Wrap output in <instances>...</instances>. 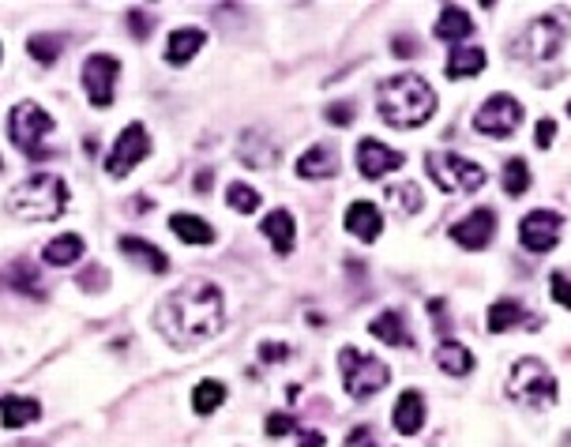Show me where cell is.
Here are the masks:
<instances>
[{
    "label": "cell",
    "instance_id": "obj_1",
    "mask_svg": "<svg viewBox=\"0 0 571 447\" xmlns=\"http://www.w3.org/2000/svg\"><path fill=\"white\" fill-rule=\"evenodd\" d=\"M222 320H226V301H222V290L207 278H192L185 286H177L158 305V331L177 350L215 339L222 331Z\"/></svg>",
    "mask_w": 571,
    "mask_h": 447
},
{
    "label": "cell",
    "instance_id": "obj_2",
    "mask_svg": "<svg viewBox=\"0 0 571 447\" xmlns=\"http://www.w3.org/2000/svg\"><path fill=\"white\" fill-rule=\"evenodd\" d=\"M376 109L391 128H421L436 113V91L421 76H391L376 87Z\"/></svg>",
    "mask_w": 571,
    "mask_h": 447
},
{
    "label": "cell",
    "instance_id": "obj_3",
    "mask_svg": "<svg viewBox=\"0 0 571 447\" xmlns=\"http://www.w3.org/2000/svg\"><path fill=\"white\" fill-rule=\"evenodd\" d=\"M8 211L23 222H53L68 211V185L57 173H31L8 192Z\"/></svg>",
    "mask_w": 571,
    "mask_h": 447
},
{
    "label": "cell",
    "instance_id": "obj_4",
    "mask_svg": "<svg viewBox=\"0 0 571 447\" xmlns=\"http://www.w3.org/2000/svg\"><path fill=\"white\" fill-rule=\"evenodd\" d=\"M508 399L519 402L523 410H534V414H541V410L556 406V399H560V387H556V376L549 372V365H545V361H538V357H523V361H515V365H511Z\"/></svg>",
    "mask_w": 571,
    "mask_h": 447
},
{
    "label": "cell",
    "instance_id": "obj_5",
    "mask_svg": "<svg viewBox=\"0 0 571 447\" xmlns=\"http://www.w3.org/2000/svg\"><path fill=\"white\" fill-rule=\"evenodd\" d=\"M339 372L350 399H372L391 380V369H387L384 361L372 354H361L357 346H342L339 350Z\"/></svg>",
    "mask_w": 571,
    "mask_h": 447
},
{
    "label": "cell",
    "instance_id": "obj_6",
    "mask_svg": "<svg viewBox=\"0 0 571 447\" xmlns=\"http://www.w3.org/2000/svg\"><path fill=\"white\" fill-rule=\"evenodd\" d=\"M425 170H429V177H433V185L440 188V192H478L485 181H489V173L481 170L478 162H470V158L455 155V151H429L425 155Z\"/></svg>",
    "mask_w": 571,
    "mask_h": 447
},
{
    "label": "cell",
    "instance_id": "obj_7",
    "mask_svg": "<svg viewBox=\"0 0 571 447\" xmlns=\"http://www.w3.org/2000/svg\"><path fill=\"white\" fill-rule=\"evenodd\" d=\"M53 132V117L38 102H19L8 113V136L27 158H42L46 155V139Z\"/></svg>",
    "mask_w": 571,
    "mask_h": 447
},
{
    "label": "cell",
    "instance_id": "obj_8",
    "mask_svg": "<svg viewBox=\"0 0 571 447\" xmlns=\"http://www.w3.org/2000/svg\"><path fill=\"white\" fill-rule=\"evenodd\" d=\"M564 42H568V27L556 16H541L534 23H526L523 38H519V57H526V61L534 64L553 61L556 53L564 49Z\"/></svg>",
    "mask_w": 571,
    "mask_h": 447
},
{
    "label": "cell",
    "instance_id": "obj_9",
    "mask_svg": "<svg viewBox=\"0 0 571 447\" xmlns=\"http://www.w3.org/2000/svg\"><path fill=\"white\" fill-rule=\"evenodd\" d=\"M147 155H151V136H147V128H143L139 121L128 124L121 136L113 139V147H109L106 173L109 177H128V173L136 170Z\"/></svg>",
    "mask_w": 571,
    "mask_h": 447
},
{
    "label": "cell",
    "instance_id": "obj_10",
    "mask_svg": "<svg viewBox=\"0 0 571 447\" xmlns=\"http://www.w3.org/2000/svg\"><path fill=\"white\" fill-rule=\"evenodd\" d=\"M519 124H523V106H519V98H511V94L485 98V106L474 113V128H478L481 136H493V139H508Z\"/></svg>",
    "mask_w": 571,
    "mask_h": 447
},
{
    "label": "cell",
    "instance_id": "obj_11",
    "mask_svg": "<svg viewBox=\"0 0 571 447\" xmlns=\"http://www.w3.org/2000/svg\"><path fill=\"white\" fill-rule=\"evenodd\" d=\"M117 76H121V64L117 57H109V53H91L87 61H83V91L91 98V106L106 109L113 106V94H117Z\"/></svg>",
    "mask_w": 571,
    "mask_h": 447
},
{
    "label": "cell",
    "instance_id": "obj_12",
    "mask_svg": "<svg viewBox=\"0 0 571 447\" xmlns=\"http://www.w3.org/2000/svg\"><path fill=\"white\" fill-rule=\"evenodd\" d=\"M402 166H406V155L395 151V147H387V143H380V139L365 136L357 143V170H361L365 181H380V177L402 170Z\"/></svg>",
    "mask_w": 571,
    "mask_h": 447
},
{
    "label": "cell",
    "instance_id": "obj_13",
    "mask_svg": "<svg viewBox=\"0 0 571 447\" xmlns=\"http://www.w3.org/2000/svg\"><path fill=\"white\" fill-rule=\"evenodd\" d=\"M560 230H564V218L556 211H530L519 222V241L526 252H549L560 241Z\"/></svg>",
    "mask_w": 571,
    "mask_h": 447
},
{
    "label": "cell",
    "instance_id": "obj_14",
    "mask_svg": "<svg viewBox=\"0 0 571 447\" xmlns=\"http://www.w3.org/2000/svg\"><path fill=\"white\" fill-rule=\"evenodd\" d=\"M496 233V211L493 207H478L474 215H466L463 222H455L451 226V241L466 252H481V248H489Z\"/></svg>",
    "mask_w": 571,
    "mask_h": 447
},
{
    "label": "cell",
    "instance_id": "obj_15",
    "mask_svg": "<svg viewBox=\"0 0 571 447\" xmlns=\"http://www.w3.org/2000/svg\"><path fill=\"white\" fill-rule=\"evenodd\" d=\"M530 327V331H538L541 320L534 312H526L515 297H500L496 305H489V335H504V331H515V327Z\"/></svg>",
    "mask_w": 571,
    "mask_h": 447
},
{
    "label": "cell",
    "instance_id": "obj_16",
    "mask_svg": "<svg viewBox=\"0 0 571 447\" xmlns=\"http://www.w3.org/2000/svg\"><path fill=\"white\" fill-rule=\"evenodd\" d=\"M260 233L271 241V248H275L278 256H290L297 245V222L294 215L286 211V207H278V211H271V215L260 222Z\"/></svg>",
    "mask_w": 571,
    "mask_h": 447
},
{
    "label": "cell",
    "instance_id": "obj_17",
    "mask_svg": "<svg viewBox=\"0 0 571 447\" xmlns=\"http://www.w3.org/2000/svg\"><path fill=\"white\" fill-rule=\"evenodd\" d=\"M339 173V151L331 147V143H316L309 147L305 155L297 158V177H305V181H327V177H335Z\"/></svg>",
    "mask_w": 571,
    "mask_h": 447
},
{
    "label": "cell",
    "instance_id": "obj_18",
    "mask_svg": "<svg viewBox=\"0 0 571 447\" xmlns=\"http://www.w3.org/2000/svg\"><path fill=\"white\" fill-rule=\"evenodd\" d=\"M391 425L399 436H417L425 429V399L421 391H402L395 399V414H391Z\"/></svg>",
    "mask_w": 571,
    "mask_h": 447
},
{
    "label": "cell",
    "instance_id": "obj_19",
    "mask_svg": "<svg viewBox=\"0 0 571 447\" xmlns=\"http://www.w3.org/2000/svg\"><path fill=\"white\" fill-rule=\"evenodd\" d=\"M346 230L354 233L357 241H376L380 230H384V215H380V207H376L372 200L350 203V211H346Z\"/></svg>",
    "mask_w": 571,
    "mask_h": 447
},
{
    "label": "cell",
    "instance_id": "obj_20",
    "mask_svg": "<svg viewBox=\"0 0 571 447\" xmlns=\"http://www.w3.org/2000/svg\"><path fill=\"white\" fill-rule=\"evenodd\" d=\"M42 417V402L23 399V395H4L0 399V425L4 429H27Z\"/></svg>",
    "mask_w": 571,
    "mask_h": 447
},
{
    "label": "cell",
    "instance_id": "obj_21",
    "mask_svg": "<svg viewBox=\"0 0 571 447\" xmlns=\"http://www.w3.org/2000/svg\"><path fill=\"white\" fill-rule=\"evenodd\" d=\"M436 38L440 42H448V46H459V42H466L470 34H474V23H470V16H466V8H459V4H448L440 16H436Z\"/></svg>",
    "mask_w": 571,
    "mask_h": 447
},
{
    "label": "cell",
    "instance_id": "obj_22",
    "mask_svg": "<svg viewBox=\"0 0 571 447\" xmlns=\"http://www.w3.org/2000/svg\"><path fill=\"white\" fill-rule=\"evenodd\" d=\"M121 252L128 260L143 263L151 275H166V271H170V256H166L162 248L151 245V241H143V237H121Z\"/></svg>",
    "mask_w": 571,
    "mask_h": 447
},
{
    "label": "cell",
    "instance_id": "obj_23",
    "mask_svg": "<svg viewBox=\"0 0 571 447\" xmlns=\"http://www.w3.org/2000/svg\"><path fill=\"white\" fill-rule=\"evenodd\" d=\"M203 42H207V34H203L200 27H181V31H173L170 42H166V61L181 68V64H188L196 53H200Z\"/></svg>",
    "mask_w": 571,
    "mask_h": 447
},
{
    "label": "cell",
    "instance_id": "obj_24",
    "mask_svg": "<svg viewBox=\"0 0 571 447\" xmlns=\"http://www.w3.org/2000/svg\"><path fill=\"white\" fill-rule=\"evenodd\" d=\"M369 335L376 342H384V346H414V339H410V331H406V324H402L399 312H380L376 320L369 324Z\"/></svg>",
    "mask_w": 571,
    "mask_h": 447
},
{
    "label": "cell",
    "instance_id": "obj_25",
    "mask_svg": "<svg viewBox=\"0 0 571 447\" xmlns=\"http://www.w3.org/2000/svg\"><path fill=\"white\" fill-rule=\"evenodd\" d=\"M436 365L448 372V376H470L474 372V354L466 350L463 342L444 339L436 346Z\"/></svg>",
    "mask_w": 571,
    "mask_h": 447
},
{
    "label": "cell",
    "instance_id": "obj_26",
    "mask_svg": "<svg viewBox=\"0 0 571 447\" xmlns=\"http://www.w3.org/2000/svg\"><path fill=\"white\" fill-rule=\"evenodd\" d=\"M448 79H466V76H481L485 72V49L478 46H455L448 57Z\"/></svg>",
    "mask_w": 571,
    "mask_h": 447
},
{
    "label": "cell",
    "instance_id": "obj_27",
    "mask_svg": "<svg viewBox=\"0 0 571 447\" xmlns=\"http://www.w3.org/2000/svg\"><path fill=\"white\" fill-rule=\"evenodd\" d=\"M170 230L177 233L185 245H215V230H211V222H203V218H196V215H173Z\"/></svg>",
    "mask_w": 571,
    "mask_h": 447
},
{
    "label": "cell",
    "instance_id": "obj_28",
    "mask_svg": "<svg viewBox=\"0 0 571 447\" xmlns=\"http://www.w3.org/2000/svg\"><path fill=\"white\" fill-rule=\"evenodd\" d=\"M46 263H53V267H72V263H79V256H83V237L79 233H61V237H53L46 245Z\"/></svg>",
    "mask_w": 571,
    "mask_h": 447
},
{
    "label": "cell",
    "instance_id": "obj_29",
    "mask_svg": "<svg viewBox=\"0 0 571 447\" xmlns=\"http://www.w3.org/2000/svg\"><path fill=\"white\" fill-rule=\"evenodd\" d=\"M222 402H226V384H218V380H200L192 391V410L200 417L215 414Z\"/></svg>",
    "mask_w": 571,
    "mask_h": 447
},
{
    "label": "cell",
    "instance_id": "obj_30",
    "mask_svg": "<svg viewBox=\"0 0 571 447\" xmlns=\"http://www.w3.org/2000/svg\"><path fill=\"white\" fill-rule=\"evenodd\" d=\"M387 203L399 211V215H417L421 211V188L414 181H402V185H391L387 188Z\"/></svg>",
    "mask_w": 571,
    "mask_h": 447
},
{
    "label": "cell",
    "instance_id": "obj_31",
    "mask_svg": "<svg viewBox=\"0 0 571 447\" xmlns=\"http://www.w3.org/2000/svg\"><path fill=\"white\" fill-rule=\"evenodd\" d=\"M500 185H504L508 196H523L526 188H530V166H526V158H508V162H504Z\"/></svg>",
    "mask_w": 571,
    "mask_h": 447
},
{
    "label": "cell",
    "instance_id": "obj_32",
    "mask_svg": "<svg viewBox=\"0 0 571 447\" xmlns=\"http://www.w3.org/2000/svg\"><path fill=\"white\" fill-rule=\"evenodd\" d=\"M226 203H230L237 215H256V207H260V192L252 185H245V181H233L230 188H226Z\"/></svg>",
    "mask_w": 571,
    "mask_h": 447
},
{
    "label": "cell",
    "instance_id": "obj_33",
    "mask_svg": "<svg viewBox=\"0 0 571 447\" xmlns=\"http://www.w3.org/2000/svg\"><path fill=\"white\" fill-rule=\"evenodd\" d=\"M12 286H16L19 293H31V297H46L42 282H38V267L27 260H19L16 267H12Z\"/></svg>",
    "mask_w": 571,
    "mask_h": 447
},
{
    "label": "cell",
    "instance_id": "obj_34",
    "mask_svg": "<svg viewBox=\"0 0 571 447\" xmlns=\"http://www.w3.org/2000/svg\"><path fill=\"white\" fill-rule=\"evenodd\" d=\"M27 49H31V57L38 64H53L57 61V49H61V38H53V34H34L31 42H27Z\"/></svg>",
    "mask_w": 571,
    "mask_h": 447
},
{
    "label": "cell",
    "instance_id": "obj_35",
    "mask_svg": "<svg viewBox=\"0 0 571 447\" xmlns=\"http://www.w3.org/2000/svg\"><path fill=\"white\" fill-rule=\"evenodd\" d=\"M128 31H132V38H139V42H143L147 34L155 31V19L147 16L143 8H132V12H128Z\"/></svg>",
    "mask_w": 571,
    "mask_h": 447
},
{
    "label": "cell",
    "instance_id": "obj_36",
    "mask_svg": "<svg viewBox=\"0 0 571 447\" xmlns=\"http://www.w3.org/2000/svg\"><path fill=\"white\" fill-rule=\"evenodd\" d=\"M549 297H553L560 309H571V278L568 275L549 278Z\"/></svg>",
    "mask_w": 571,
    "mask_h": 447
},
{
    "label": "cell",
    "instance_id": "obj_37",
    "mask_svg": "<svg viewBox=\"0 0 571 447\" xmlns=\"http://www.w3.org/2000/svg\"><path fill=\"white\" fill-rule=\"evenodd\" d=\"M290 357V346L286 342H260V361L263 365H278Z\"/></svg>",
    "mask_w": 571,
    "mask_h": 447
},
{
    "label": "cell",
    "instance_id": "obj_38",
    "mask_svg": "<svg viewBox=\"0 0 571 447\" xmlns=\"http://www.w3.org/2000/svg\"><path fill=\"white\" fill-rule=\"evenodd\" d=\"M553 136H556V121L553 117H541L538 128H534V139H538L541 151H549V147H553Z\"/></svg>",
    "mask_w": 571,
    "mask_h": 447
},
{
    "label": "cell",
    "instance_id": "obj_39",
    "mask_svg": "<svg viewBox=\"0 0 571 447\" xmlns=\"http://www.w3.org/2000/svg\"><path fill=\"white\" fill-rule=\"evenodd\" d=\"M327 121L354 124V106H350V102H331V106H327Z\"/></svg>",
    "mask_w": 571,
    "mask_h": 447
},
{
    "label": "cell",
    "instance_id": "obj_40",
    "mask_svg": "<svg viewBox=\"0 0 571 447\" xmlns=\"http://www.w3.org/2000/svg\"><path fill=\"white\" fill-rule=\"evenodd\" d=\"M294 417L290 414H271L267 417V436H286V432H294Z\"/></svg>",
    "mask_w": 571,
    "mask_h": 447
},
{
    "label": "cell",
    "instance_id": "obj_41",
    "mask_svg": "<svg viewBox=\"0 0 571 447\" xmlns=\"http://www.w3.org/2000/svg\"><path fill=\"white\" fill-rule=\"evenodd\" d=\"M395 57H417V42L414 38H402V34H395Z\"/></svg>",
    "mask_w": 571,
    "mask_h": 447
},
{
    "label": "cell",
    "instance_id": "obj_42",
    "mask_svg": "<svg viewBox=\"0 0 571 447\" xmlns=\"http://www.w3.org/2000/svg\"><path fill=\"white\" fill-rule=\"evenodd\" d=\"M79 282H83V290H98V286H106V282H109V275H102L98 267H91V271L79 278Z\"/></svg>",
    "mask_w": 571,
    "mask_h": 447
},
{
    "label": "cell",
    "instance_id": "obj_43",
    "mask_svg": "<svg viewBox=\"0 0 571 447\" xmlns=\"http://www.w3.org/2000/svg\"><path fill=\"white\" fill-rule=\"evenodd\" d=\"M350 447H384L380 440H372L369 429H357L354 436H350Z\"/></svg>",
    "mask_w": 571,
    "mask_h": 447
},
{
    "label": "cell",
    "instance_id": "obj_44",
    "mask_svg": "<svg viewBox=\"0 0 571 447\" xmlns=\"http://www.w3.org/2000/svg\"><path fill=\"white\" fill-rule=\"evenodd\" d=\"M297 447H324V432H301V444Z\"/></svg>",
    "mask_w": 571,
    "mask_h": 447
},
{
    "label": "cell",
    "instance_id": "obj_45",
    "mask_svg": "<svg viewBox=\"0 0 571 447\" xmlns=\"http://www.w3.org/2000/svg\"><path fill=\"white\" fill-rule=\"evenodd\" d=\"M196 188H200V192H207V188H211V170H203V173H200V181H196Z\"/></svg>",
    "mask_w": 571,
    "mask_h": 447
},
{
    "label": "cell",
    "instance_id": "obj_46",
    "mask_svg": "<svg viewBox=\"0 0 571 447\" xmlns=\"http://www.w3.org/2000/svg\"><path fill=\"white\" fill-rule=\"evenodd\" d=\"M568 113H571V102H568Z\"/></svg>",
    "mask_w": 571,
    "mask_h": 447
}]
</instances>
